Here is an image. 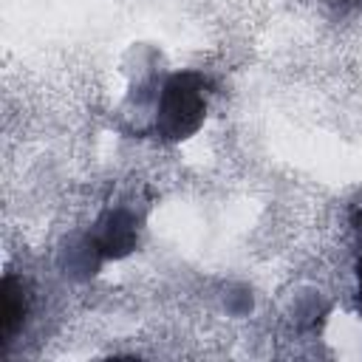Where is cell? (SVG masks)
<instances>
[{"label": "cell", "instance_id": "obj_1", "mask_svg": "<svg viewBox=\"0 0 362 362\" xmlns=\"http://www.w3.org/2000/svg\"><path fill=\"white\" fill-rule=\"evenodd\" d=\"M204 110V99L198 93V85H192V76H175L167 85L164 105H161V122L170 136L189 133Z\"/></svg>", "mask_w": 362, "mask_h": 362}, {"label": "cell", "instance_id": "obj_3", "mask_svg": "<svg viewBox=\"0 0 362 362\" xmlns=\"http://www.w3.org/2000/svg\"><path fill=\"white\" fill-rule=\"evenodd\" d=\"M359 277H362V272H359Z\"/></svg>", "mask_w": 362, "mask_h": 362}, {"label": "cell", "instance_id": "obj_2", "mask_svg": "<svg viewBox=\"0 0 362 362\" xmlns=\"http://www.w3.org/2000/svg\"><path fill=\"white\" fill-rule=\"evenodd\" d=\"M25 314V303H23V291L14 288V280L8 277L3 286V337H11L14 328L20 325Z\"/></svg>", "mask_w": 362, "mask_h": 362}]
</instances>
